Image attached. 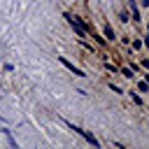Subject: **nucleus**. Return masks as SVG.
Returning a JSON list of instances; mask_svg holds the SVG:
<instances>
[{"label": "nucleus", "mask_w": 149, "mask_h": 149, "mask_svg": "<svg viewBox=\"0 0 149 149\" xmlns=\"http://www.w3.org/2000/svg\"><path fill=\"white\" fill-rule=\"evenodd\" d=\"M65 19H68V23H70V26H72V28L77 30V35H79V37H86L88 28H86V26H84V23H81V21H79L77 16H72V14H65Z\"/></svg>", "instance_id": "1"}, {"label": "nucleus", "mask_w": 149, "mask_h": 149, "mask_svg": "<svg viewBox=\"0 0 149 149\" xmlns=\"http://www.w3.org/2000/svg\"><path fill=\"white\" fill-rule=\"evenodd\" d=\"M70 126H72V123H70ZM72 128H74V133H79V135H81V137H84V140H86L88 144L98 147V140H95V137H93V135H91L88 130H84V128H77V126H72Z\"/></svg>", "instance_id": "2"}, {"label": "nucleus", "mask_w": 149, "mask_h": 149, "mask_svg": "<svg viewBox=\"0 0 149 149\" xmlns=\"http://www.w3.org/2000/svg\"><path fill=\"white\" fill-rule=\"evenodd\" d=\"M61 63H63V65H65V68H68V70H70V72H74V74H77V77H84V72H81V70H77V68H74V65H72V63H68V61H65V58H61Z\"/></svg>", "instance_id": "3"}, {"label": "nucleus", "mask_w": 149, "mask_h": 149, "mask_svg": "<svg viewBox=\"0 0 149 149\" xmlns=\"http://www.w3.org/2000/svg\"><path fill=\"white\" fill-rule=\"evenodd\" d=\"M128 7H130V12H133V19H140V14H137V7H135V2H133V0L128 2Z\"/></svg>", "instance_id": "4"}, {"label": "nucleus", "mask_w": 149, "mask_h": 149, "mask_svg": "<svg viewBox=\"0 0 149 149\" xmlns=\"http://www.w3.org/2000/svg\"><path fill=\"white\" fill-rule=\"evenodd\" d=\"M105 35H107V37H109V40H112V37H114V30H112V28H109V26H105Z\"/></svg>", "instance_id": "5"}, {"label": "nucleus", "mask_w": 149, "mask_h": 149, "mask_svg": "<svg viewBox=\"0 0 149 149\" xmlns=\"http://www.w3.org/2000/svg\"><path fill=\"white\" fill-rule=\"evenodd\" d=\"M140 2H142V5H144V7H149V0H140Z\"/></svg>", "instance_id": "6"}]
</instances>
